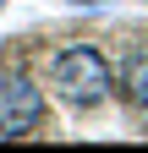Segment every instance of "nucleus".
Here are the masks:
<instances>
[{"mask_svg": "<svg viewBox=\"0 0 148 153\" xmlns=\"http://www.w3.org/2000/svg\"><path fill=\"white\" fill-rule=\"evenodd\" d=\"M49 93L66 109H99L110 93H115V66L99 44H66L49 55Z\"/></svg>", "mask_w": 148, "mask_h": 153, "instance_id": "f257e3e1", "label": "nucleus"}, {"mask_svg": "<svg viewBox=\"0 0 148 153\" xmlns=\"http://www.w3.org/2000/svg\"><path fill=\"white\" fill-rule=\"evenodd\" d=\"M115 88L126 93V104H132L137 115H148V44H132V49H126V60L115 71Z\"/></svg>", "mask_w": 148, "mask_h": 153, "instance_id": "7ed1b4c3", "label": "nucleus"}, {"mask_svg": "<svg viewBox=\"0 0 148 153\" xmlns=\"http://www.w3.org/2000/svg\"><path fill=\"white\" fill-rule=\"evenodd\" d=\"M0 6H6V0H0Z\"/></svg>", "mask_w": 148, "mask_h": 153, "instance_id": "39448f33", "label": "nucleus"}, {"mask_svg": "<svg viewBox=\"0 0 148 153\" xmlns=\"http://www.w3.org/2000/svg\"><path fill=\"white\" fill-rule=\"evenodd\" d=\"M55 6H82V0H55Z\"/></svg>", "mask_w": 148, "mask_h": 153, "instance_id": "20e7f679", "label": "nucleus"}, {"mask_svg": "<svg viewBox=\"0 0 148 153\" xmlns=\"http://www.w3.org/2000/svg\"><path fill=\"white\" fill-rule=\"evenodd\" d=\"M44 88L33 82L28 71H0V142H16V137H33L44 126Z\"/></svg>", "mask_w": 148, "mask_h": 153, "instance_id": "f03ea898", "label": "nucleus"}]
</instances>
